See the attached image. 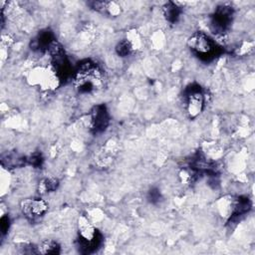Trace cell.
I'll list each match as a JSON object with an SVG mask.
<instances>
[{
    "label": "cell",
    "mask_w": 255,
    "mask_h": 255,
    "mask_svg": "<svg viewBox=\"0 0 255 255\" xmlns=\"http://www.w3.org/2000/svg\"><path fill=\"white\" fill-rule=\"evenodd\" d=\"M38 253L41 254H60L61 246L60 244L52 239H47L43 241L39 246H37Z\"/></svg>",
    "instance_id": "9c48e42d"
},
{
    "label": "cell",
    "mask_w": 255,
    "mask_h": 255,
    "mask_svg": "<svg viewBox=\"0 0 255 255\" xmlns=\"http://www.w3.org/2000/svg\"><path fill=\"white\" fill-rule=\"evenodd\" d=\"M134 48L128 39H124L120 41L116 46V52L121 57H128L133 52Z\"/></svg>",
    "instance_id": "7c38bea8"
},
{
    "label": "cell",
    "mask_w": 255,
    "mask_h": 255,
    "mask_svg": "<svg viewBox=\"0 0 255 255\" xmlns=\"http://www.w3.org/2000/svg\"><path fill=\"white\" fill-rule=\"evenodd\" d=\"M0 226H1V232H2V234H6V232H7L8 229H9V226H10V220H9V217H8V216H3V217L1 218Z\"/></svg>",
    "instance_id": "9a60e30c"
},
{
    "label": "cell",
    "mask_w": 255,
    "mask_h": 255,
    "mask_svg": "<svg viewBox=\"0 0 255 255\" xmlns=\"http://www.w3.org/2000/svg\"><path fill=\"white\" fill-rule=\"evenodd\" d=\"M27 161L32 164L33 166H41L42 162H43V156L40 152H34L30 157L27 158Z\"/></svg>",
    "instance_id": "5bb4252c"
},
{
    "label": "cell",
    "mask_w": 255,
    "mask_h": 255,
    "mask_svg": "<svg viewBox=\"0 0 255 255\" xmlns=\"http://www.w3.org/2000/svg\"><path fill=\"white\" fill-rule=\"evenodd\" d=\"M59 186V180L54 177H46L42 179L38 184V192L40 194L49 193L55 191Z\"/></svg>",
    "instance_id": "8fae6325"
},
{
    "label": "cell",
    "mask_w": 255,
    "mask_h": 255,
    "mask_svg": "<svg viewBox=\"0 0 255 255\" xmlns=\"http://www.w3.org/2000/svg\"><path fill=\"white\" fill-rule=\"evenodd\" d=\"M78 241L79 248L84 253H91L95 251L101 244L102 238L96 227L84 215L78 219Z\"/></svg>",
    "instance_id": "3957f363"
},
{
    "label": "cell",
    "mask_w": 255,
    "mask_h": 255,
    "mask_svg": "<svg viewBox=\"0 0 255 255\" xmlns=\"http://www.w3.org/2000/svg\"><path fill=\"white\" fill-rule=\"evenodd\" d=\"M233 8L230 5L222 4L217 7L211 16L209 28L216 37H223L232 21Z\"/></svg>",
    "instance_id": "5b68a950"
},
{
    "label": "cell",
    "mask_w": 255,
    "mask_h": 255,
    "mask_svg": "<svg viewBox=\"0 0 255 255\" xmlns=\"http://www.w3.org/2000/svg\"><path fill=\"white\" fill-rule=\"evenodd\" d=\"M181 8L182 7L180 6V3H178V2L169 1V2L165 3L162 6V13H163V16L166 19V21L171 24L176 23L180 17Z\"/></svg>",
    "instance_id": "ba28073f"
},
{
    "label": "cell",
    "mask_w": 255,
    "mask_h": 255,
    "mask_svg": "<svg viewBox=\"0 0 255 255\" xmlns=\"http://www.w3.org/2000/svg\"><path fill=\"white\" fill-rule=\"evenodd\" d=\"M27 159L25 157L20 156L17 153H6L2 156V164L7 168H14L21 166L25 163Z\"/></svg>",
    "instance_id": "30bf717a"
},
{
    "label": "cell",
    "mask_w": 255,
    "mask_h": 255,
    "mask_svg": "<svg viewBox=\"0 0 255 255\" xmlns=\"http://www.w3.org/2000/svg\"><path fill=\"white\" fill-rule=\"evenodd\" d=\"M20 208L27 219L35 221L45 215L48 210V204L40 197L27 198L21 202Z\"/></svg>",
    "instance_id": "8992f818"
},
{
    "label": "cell",
    "mask_w": 255,
    "mask_h": 255,
    "mask_svg": "<svg viewBox=\"0 0 255 255\" xmlns=\"http://www.w3.org/2000/svg\"><path fill=\"white\" fill-rule=\"evenodd\" d=\"M72 80L80 93H91L103 87L104 73L94 61L84 60L74 70Z\"/></svg>",
    "instance_id": "6da1fadb"
},
{
    "label": "cell",
    "mask_w": 255,
    "mask_h": 255,
    "mask_svg": "<svg viewBox=\"0 0 255 255\" xmlns=\"http://www.w3.org/2000/svg\"><path fill=\"white\" fill-rule=\"evenodd\" d=\"M147 199H148V201H149L150 203H153V204L158 203V202H160L161 199H162L161 193L159 192L158 189H156V188H151V189L148 191V193H147Z\"/></svg>",
    "instance_id": "4fadbf2b"
},
{
    "label": "cell",
    "mask_w": 255,
    "mask_h": 255,
    "mask_svg": "<svg viewBox=\"0 0 255 255\" xmlns=\"http://www.w3.org/2000/svg\"><path fill=\"white\" fill-rule=\"evenodd\" d=\"M183 109L189 119L198 117L204 109L205 94L197 84H191L185 88L182 96Z\"/></svg>",
    "instance_id": "277c9868"
},
{
    "label": "cell",
    "mask_w": 255,
    "mask_h": 255,
    "mask_svg": "<svg viewBox=\"0 0 255 255\" xmlns=\"http://www.w3.org/2000/svg\"><path fill=\"white\" fill-rule=\"evenodd\" d=\"M110 124V117L105 105L95 106L90 113V129L94 133L104 131Z\"/></svg>",
    "instance_id": "52a82bcc"
},
{
    "label": "cell",
    "mask_w": 255,
    "mask_h": 255,
    "mask_svg": "<svg viewBox=\"0 0 255 255\" xmlns=\"http://www.w3.org/2000/svg\"><path fill=\"white\" fill-rule=\"evenodd\" d=\"M187 45L191 52L204 61H210L216 57L219 48L216 42L206 33L194 32L187 40Z\"/></svg>",
    "instance_id": "7a4b0ae2"
}]
</instances>
